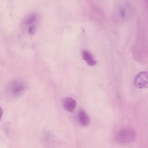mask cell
<instances>
[{"instance_id":"3957f363","label":"cell","mask_w":148,"mask_h":148,"mask_svg":"<svg viewBox=\"0 0 148 148\" xmlns=\"http://www.w3.org/2000/svg\"><path fill=\"white\" fill-rule=\"evenodd\" d=\"M136 137L135 131L130 127H124L117 131L116 134V140L121 144H127L134 141Z\"/></svg>"},{"instance_id":"7a4b0ae2","label":"cell","mask_w":148,"mask_h":148,"mask_svg":"<svg viewBox=\"0 0 148 148\" xmlns=\"http://www.w3.org/2000/svg\"><path fill=\"white\" fill-rule=\"evenodd\" d=\"M25 83L20 79H14L10 82L6 86V93L12 98H16L21 95L26 90Z\"/></svg>"},{"instance_id":"ba28073f","label":"cell","mask_w":148,"mask_h":148,"mask_svg":"<svg viewBox=\"0 0 148 148\" xmlns=\"http://www.w3.org/2000/svg\"><path fill=\"white\" fill-rule=\"evenodd\" d=\"M78 120L80 124L83 126L86 127L90 123V118L88 115L83 110H80L78 113Z\"/></svg>"},{"instance_id":"52a82bcc","label":"cell","mask_w":148,"mask_h":148,"mask_svg":"<svg viewBox=\"0 0 148 148\" xmlns=\"http://www.w3.org/2000/svg\"><path fill=\"white\" fill-rule=\"evenodd\" d=\"M82 57L84 61L90 66H94L96 64V61L93 55L88 50H84L82 52Z\"/></svg>"},{"instance_id":"277c9868","label":"cell","mask_w":148,"mask_h":148,"mask_svg":"<svg viewBox=\"0 0 148 148\" xmlns=\"http://www.w3.org/2000/svg\"><path fill=\"white\" fill-rule=\"evenodd\" d=\"M134 84L139 88H146L147 86V72L143 71L138 73L134 77Z\"/></svg>"},{"instance_id":"5b68a950","label":"cell","mask_w":148,"mask_h":148,"mask_svg":"<svg viewBox=\"0 0 148 148\" xmlns=\"http://www.w3.org/2000/svg\"><path fill=\"white\" fill-rule=\"evenodd\" d=\"M37 20V16L35 13L29 14L25 18L24 23L25 25H28V32L30 34H32L35 31V25Z\"/></svg>"},{"instance_id":"6da1fadb","label":"cell","mask_w":148,"mask_h":148,"mask_svg":"<svg viewBox=\"0 0 148 148\" xmlns=\"http://www.w3.org/2000/svg\"><path fill=\"white\" fill-rule=\"evenodd\" d=\"M134 14L135 8L128 1L119 2L113 8V18L117 23H125L131 19Z\"/></svg>"},{"instance_id":"8992f818","label":"cell","mask_w":148,"mask_h":148,"mask_svg":"<svg viewBox=\"0 0 148 148\" xmlns=\"http://www.w3.org/2000/svg\"><path fill=\"white\" fill-rule=\"evenodd\" d=\"M62 105L64 109L68 112H72L76 109V102L72 97H66L64 99Z\"/></svg>"}]
</instances>
